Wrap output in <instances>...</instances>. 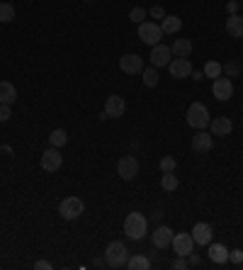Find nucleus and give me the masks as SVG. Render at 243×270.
Segmentation results:
<instances>
[{"instance_id": "1", "label": "nucleus", "mask_w": 243, "mask_h": 270, "mask_svg": "<svg viewBox=\"0 0 243 270\" xmlns=\"http://www.w3.org/2000/svg\"><path fill=\"white\" fill-rule=\"evenodd\" d=\"M146 229H149V222L141 212H129L127 219H124V234L134 239V241H141L146 236Z\"/></svg>"}, {"instance_id": "2", "label": "nucleus", "mask_w": 243, "mask_h": 270, "mask_svg": "<svg viewBox=\"0 0 243 270\" xmlns=\"http://www.w3.org/2000/svg\"><path fill=\"white\" fill-rule=\"evenodd\" d=\"M127 261H129V251L121 241H112L107 243L105 248V265L110 268H127Z\"/></svg>"}, {"instance_id": "3", "label": "nucleus", "mask_w": 243, "mask_h": 270, "mask_svg": "<svg viewBox=\"0 0 243 270\" xmlns=\"http://www.w3.org/2000/svg\"><path fill=\"white\" fill-rule=\"evenodd\" d=\"M209 110H207V105L202 103H192L187 107V124L192 127V129H207L209 127Z\"/></svg>"}, {"instance_id": "4", "label": "nucleus", "mask_w": 243, "mask_h": 270, "mask_svg": "<svg viewBox=\"0 0 243 270\" xmlns=\"http://www.w3.org/2000/svg\"><path fill=\"white\" fill-rule=\"evenodd\" d=\"M160 37H163V29L156 22H141L139 25V39L149 47H156L160 44Z\"/></svg>"}, {"instance_id": "5", "label": "nucleus", "mask_w": 243, "mask_h": 270, "mask_svg": "<svg viewBox=\"0 0 243 270\" xmlns=\"http://www.w3.org/2000/svg\"><path fill=\"white\" fill-rule=\"evenodd\" d=\"M83 209H85V205H83V200H80V197H66L64 202L58 205V212H61V217H64V219H68V222L78 219V217L83 215Z\"/></svg>"}, {"instance_id": "6", "label": "nucleus", "mask_w": 243, "mask_h": 270, "mask_svg": "<svg viewBox=\"0 0 243 270\" xmlns=\"http://www.w3.org/2000/svg\"><path fill=\"white\" fill-rule=\"evenodd\" d=\"M117 173L127 183L134 180V178L139 176V161H136V156H121L119 163H117Z\"/></svg>"}, {"instance_id": "7", "label": "nucleus", "mask_w": 243, "mask_h": 270, "mask_svg": "<svg viewBox=\"0 0 243 270\" xmlns=\"http://www.w3.org/2000/svg\"><path fill=\"white\" fill-rule=\"evenodd\" d=\"M173 248H175V253L178 256H190L192 253V248H195V239H192V234H185V232H180V234H173V243H170Z\"/></svg>"}, {"instance_id": "8", "label": "nucleus", "mask_w": 243, "mask_h": 270, "mask_svg": "<svg viewBox=\"0 0 243 270\" xmlns=\"http://www.w3.org/2000/svg\"><path fill=\"white\" fill-rule=\"evenodd\" d=\"M119 68H121V73L136 75L144 71V59H141L139 54H124L119 59Z\"/></svg>"}, {"instance_id": "9", "label": "nucleus", "mask_w": 243, "mask_h": 270, "mask_svg": "<svg viewBox=\"0 0 243 270\" xmlns=\"http://www.w3.org/2000/svg\"><path fill=\"white\" fill-rule=\"evenodd\" d=\"M61 163H64V156L58 153L56 146H51V149H47L42 153V168H44L47 173H56L58 168H61Z\"/></svg>"}, {"instance_id": "10", "label": "nucleus", "mask_w": 243, "mask_h": 270, "mask_svg": "<svg viewBox=\"0 0 243 270\" xmlns=\"http://www.w3.org/2000/svg\"><path fill=\"white\" fill-rule=\"evenodd\" d=\"M127 110V103H124V98L121 95H110L107 100H105V117H110V120H117L121 117Z\"/></svg>"}, {"instance_id": "11", "label": "nucleus", "mask_w": 243, "mask_h": 270, "mask_svg": "<svg viewBox=\"0 0 243 270\" xmlns=\"http://www.w3.org/2000/svg\"><path fill=\"white\" fill-rule=\"evenodd\" d=\"M212 93H214L216 100L226 103L231 95H234V83L231 78H214V85H212Z\"/></svg>"}, {"instance_id": "12", "label": "nucleus", "mask_w": 243, "mask_h": 270, "mask_svg": "<svg viewBox=\"0 0 243 270\" xmlns=\"http://www.w3.org/2000/svg\"><path fill=\"white\" fill-rule=\"evenodd\" d=\"M173 234L175 232H173L170 226H156V232L151 234V243L163 251V248H168L170 243H173Z\"/></svg>"}, {"instance_id": "13", "label": "nucleus", "mask_w": 243, "mask_h": 270, "mask_svg": "<svg viewBox=\"0 0 243 270\" xmlns=\"http://www.w3.org/2000/svg\"><path fill=\"white\" fill-rule=\"evenodd\" d=\"M173 51L168 47H163V44H156V47H151V66H156V68H163V66H168L173 59Z\"/></svg>"}, {"instance_id": "14", "label": "nucleus", "mask_w": 243, "mask_h": 270, "mask_svg": "<svg viewBox=\"0 0 243 270\" xmlns=\"http://www.w3.org/2000/svg\"><path fill=\"white\" fill-rule=\"evenodd\" d=\"M212 146H214V139L205 129H199L192 137V151H197V153H207V151H212Z\"/></svg>"}, {"instance_id": "15", "label": "nucleus", "mask_w": 243, "mask_h": 270, "mask_svg": "<svg viewBox=\"0 0 243 270\" xmlns=\"http://www.w3.org/2000/svg\"><path fill=\"white\" fill-rule=\"evenodd\" d=\"M168 68H170V75H173V78H187V75L192 73L190 59H173L168 64Z\"/></svg>"}, {"instance_id": "16", "label": "nucleus", "mask_w": 243, "mask_h": 270, "mask_svg": "<svg viewBox=\"0 0 243 270\" xmlns=\"http://www.w3.org/2000/svg\"><path fill=\"white\" fill-rule=\"evenodd\" d=\"M192 239H195V243H199V246H209L212 243V226L205 222H197L195 229H192Z\"/></svg>"}, {"instance_id": "17", "label": "nucleus", "mask_w": 243, "mask_h": 270, "mask_svg": "<svg viewBox=\"0 0 243 270\" xmlns=\"http://www.w3.org/2000/svg\"><path fill=\"white\" fill-rule=\"evenodd\" d=\"M209 127H212V137H229L234 129V122L229 117H216V120L209 122Z\"/></svg>"}, {"instance_id": "18", "label": "nucleus", "mask_w": 243, "mask_h": 270, "mask_svg": "<svg viewBox=\"0 0 243 270\" xmlns=\"http://www.w3.org/2000/svg\"><path fill=\"white\" fill-rule=\"evenodd\" d=\"M226 34L234 39H241L243 37V17H238V15H229V20H226Z\"/></svg>"}, {"instance_id": "19", "label": "nucleus", "mask_w": 243, "mask_h": 270, "mask_svg": "<svg viewBox=\"0 0 243 270\" xmlns=\"http://www.w3.org/2000/svg\"><path fill=\"white\" fill-rule=\"evenodd\" d=\"M15 100H17L15 85L8 83V81H0V105H12Z\"/></svg>"}, {"instance_id": "20", "label": "nucleus", "mask_w": 243, "mask_h": 270, "mask_svg": "<svg viewBox=\"0 0 243 270\" xmlns=\"http://www.w3.org/2000/svg\"><path fill=\"white\" fill-rule=\"evenodd\" d=\"M209 261L224 265V263L229 261V248L221 246V243H212V246H209Z\"/></svg>"}, {"instance_id": "21", "label": "nucleus", "mask_w": 243, "mask_h": 270, "mask_svg": "<svg viewBox=\"0 0 243 270\" xmlns=\"http://www.w3.org/2000/svg\"><path fill=\"white\" fill-rule=\"evenodd\" d=\"M180 27H183V20L175 17V15H166V17L160 20L163 34H175V32H180Z\"/></svg>"}, {"instance_id": "22", "label": "nucleus", "mask_w": 243, "mask_h": 270, "mask_svg": "<svg viewBox=\"0 0 243 270\" xmlns=\"http://www.w3.org/2000/svg\"><path fill=\"white\" fill-rule=\"evenodd\" d=\"M170 51L178 56V59H187V56L192 54V42H190V39H175Z\"/></svg>"}, {"instance_id": "23", "label": "nucleus", "mask_w": 243, "mask_h": 270, "mask_svg": "<svg viewBox=\"0 0 243 270\" xmlns=\"http://www.w3.org/2000/svg\"><path fill=\"white\" fill-rule=\"evenodd\" d=\"M127 268H129V270H149L151 268V261L144 256V253H136V256H129Z\"/></svg>"}, {"instance_id": "24", "label": "nucleus", "mask_w": 243, "mask_h": 270, "mask_svg": "<svg viewBox=\"0 0 243 270\" xmlns=\"http://www.w3.org/2000/svg\"><path fill=\"white\" fill-rule=\"evenodd\" d=\"M141 75H144V85H146V88H156V85H158V68H156V66L144 68Z\"/></svg>"}, {"instance_id": "25", "label": "nucleus", "mask_w": 243, "mask_h": 270, "mask_svg": "<svg viewBox=\"0 0 243 270\" xmlns=\"http://www.w3.org/2000/svg\"><path fill=\"white\" fill-rule=\"evenodd\" d=\"M66 141H68V134H66L64 129H54L51 134H49V144H51V146H56V149L66 146Z\"/></svg>"}, {"instance_id": "26", "label": "nucleus", "mask_w": 243, "mask_h": 270, "mask_svg": "<svg viewBox=\"0 0 243 270\" xmlns=\"http://www.w3.org/2000/svg\"><path fill=\"white\" fill-rule=\"evenodd\" d=\"M160 187H163L166 192H173V190L178 187V176H175V173H163V176H160Z\"/></svg>"}, {"instance_id": "27", "label": "nucleus", "mask_w": 243, "mask_h": 270, "mask_svg": "<svg viewBox=\"0 0 243 270\" xmlns=\"http://www.w3.org/2000/svg\"><path fill=\"white\" fill-rule=\"evenodd\" d=\"M15 20V8L10 3H0V22H12Z\"/></svg>"}, {"instance_id": "28", "label": "nucleus", "mask_w": 243, "mask_h": 270, "mask_svg": "<svg viewBox=\"0 0 243 270\" xmlns=\"http://www.w3.org/2000/svg\"><path fill=\"white\" fill-rule=\"evenodd\" d=\"M205 75L207 78H219V75H221V64H219V61H207Z\"/></svg>"}, {"instance_id": "29", "label": "nucleus", "mask_w": 243, "mask_h": 270, "mask_svg": "<svg viewBox=\"0 0 243 270\" xmlns=\"http://www.w3.org/2000/svg\"><path fill=\"white\" fill-rule=\"evenodd\" d=\"M221 73H226L229 78H236V75L241 73V64L238 61H229V64L221 66Z\"/></svg>"}, {"instance_id": "30", "label": "nucleus", "mask_w": 243, "mask_h": 270, "mask_svg": "<svg viewBox=\"0 0 243 270\" xmlns=\"http://www.w3.org/2000/svg\"><path fill=\"white\" fill-rule=\"evenodd\" d=\"M175 166H178V161L173 156H163L160 159V173H175Z\"/></svg>"}, {"instance_id": "31", "label": "nucleus", "mask_w": 243, "mask_h": 270, "mask_svg": "<svg viewBox=\"0 0 243 270\" xmlns=\"http://www.w3.org/2000/svg\"><path fill=\"white\" fill-rule=\"evenodd\" d=\"M146 15H149V12H146L144 8H134L129 12V20L131 22H136V25H141V20H146Z\"/></svg>"}, {"instance_id": "32", "label": "nucleus", "mask_w": 243, "mask_h": 270, "mask_svg": "<svg viewBox=\"0 0 243 270\" xmlns=\"http://www.w3.org/2000/svg\"><path fill=\"white\" fill-rule=\"evenodd\" d=\"M229 261L236 263V265L243 263V251H238V248H236V251H229Z\"/></svg>"}, {"instance_id": "33", "label": "nucleus", "mask_w": 243, "mask_h": 270, "mask_svg": "<svg viewBox=\"0 0 243 270\" xmlns=\"http://www.w3.org/2000/svg\"><path fill=\"white\" fill-rule=\"evenodd\" d=\"M173 268H175V270H185V268H190V265H187V261H185V256H178V258L173 261Z\"/></svg>"}, {"instance_id": "34", "label": "nucleus", "mask_w": 243, "mask_h": 270, "mask_svg": "<svg viewBox=\"0 0 243 270\" xmlns=\"http://www.w3.org/2000/svg\"><path fill=\"white\" fill-rule=\"evenodd\" d=\"M149 12H151V15H153L156 20H163V17H166V10L160 8V5H153V8H151Z\"/></svg>"}, {"instance_id": "35", "label": "nucleus", "mask_w": 243, "mask_h": 270, "mask_svg": "<svg viewBox=\"0 0 243 270\" xmlns=\"http://www.w3.org/2000/svg\"><path fill=\"white\" fill-rule=\"evenodd\" d=\"M10 105H0V122H8L10 120Z\"/></svg>"}, {"instance_id": "36", "label": "nucleus", "mask_w": 243, "mask_h": 270, "mask_svg": "<svg viewBox=\"0 0 243 270\" xmlns=\"http://www.w3.org/2000/svg\"><path fill=\"white\" fill-rule=\"evenodd\" d=\"M187 258H190V261H187V265H190V268H197V265H202V261H199V256H195V253H190Z\"/></svg>"}, {"instance_id": "37", "label": "nucleus", "mask_w": 243, "mask_h": 270, "mask_svg": "<svg viewBox=\"0 0 243 270\" xmlns=\"http://www.w3.org/2000/svg\"><path fill=\"white\" fill-rule=\"evenodd\" d=\"M34 268H37V270H51V263H49V261H37V263H34Z\"/></svg>"}, {"instance_id": "38", "label": "nucleus", "mask_w": 243, "mask_h": 270, "mask_svg": "<svg viewBox=\"0 0 243 270\" xmlns=\"http://www.w3.org/2000/svg\"><path fill=\"white\" fill-rule=\"evenodd\" d=\"M226 10H229L231 15H236V12H238V3H236V0H231V3L226 5Z\"/></svg>"}, {"instance_id": "39", "label": "nucleus", "mask_w": 243, "mask_h": 270, "mask_svg": "<svg viewBox=\"0 0 243 270\" xmlns=\"http://www.w3.org/2000/svg\"><path fill=\"white\" fill-rule=\"evenodd\" d=\"M192 78H195V81H202V78H205V71H192Z\"/></svg>"}, {"instance_id": "40", "label": "nucleus", "mask_w": 243, "mask_h": 270, "mask_svg": "<svg viewBox=\"0 0 243 270\" xmlns=\"http://www.w3.org/2000/svg\"><path fill=\"white\" fill-rule=\"evenodd\" d=\"M85 3H93V0H85Z\"/></svg>"}]
</instances>
